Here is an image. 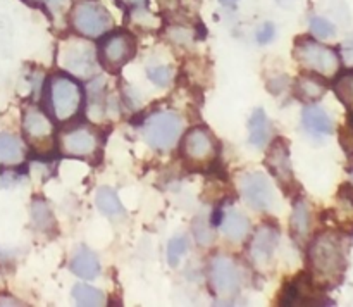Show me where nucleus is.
<instances>
[{"label":"nucleus","mask_w":353,"mask_h":307,"mask_svg":"<svg viewBox=\"0 0 353 307\" xmlns=\"http://www.w3.org/2000/svg\"><path fill=\"white\" fill-rule=\"evenodd\" d=\"M310 268L321 285L334 286L343 278L347 268L345 244L336 233H321L312 241L309 250Z\"/></svg>","instance_id":"obj_1"},{"label":"nucleus","mask_w":353,"mask_h":307,"mask_svg":"<svg viewBox=\"0 0 353 307\" xmlns=\"http://www.w3.org/2000/svg\"><path fill=\"white\" fill-rule=\"evenodd\" d=\"M295 59L303 68L327 76V78L336 75L340 69V57L336 52L330 47H324L319 41L310 40V38H302L296 41Z\"/></svg>","instance_id":"obj_2"},{"label":"nucleus","mask_w":353,"mask_h":307,"mask_svg":"<svg viewBox=\"0 0 353 307\" xmlns=\"http://www.w3.org/2000/svg\"><path fill=\"white\" fill-rule=\"evenodd\" d=\"M183 131V121L172 112L152 114L143 126L145 140L157 150H169L176 145Z\"/></svg>","instance_id":"obj_3"},{"label":"nucleus","mask_w":353,"mask_h":307,"mask_svg":"<svg viewBox=\"0 0 353 307\" xmlns=\"http://www.w3.org/2000/svg\"><path fill=\"white\" fill-rule=\"evenodd\" d=\"M83 93L76 81L65 76H55L50 81V106L55 119L69 121L79 112Z\"/></svg>","instance_id":"obj_4"},{"label":"nucleus","mask_w":353,"mask_h":307,"mask_svg":"<svg viewBox=\"0 0 353 307\" xmlns=\"http://www.w3.org/2000/svg\"><path fill=\"white\" fill-rule=\"evenodd\" d=\"M217 154H219V147H217L216 138L205 128H193L185 135L183 155L188 164L203 168V166L212 164L217 159Z\"/></svg>","instance_id":"obj_5"},{"label":"nucleus","mask_w":353,"mask_h":307,"mask_svg":"<svg viewBox=\"0 0 353 307\" xmlns=\"http://www.w3.org/2000/svg\"><path fill=\"white\" fill-rule=\"evenodd\" d=\"M72 26L86 38L102 37L112 28V17L97 2H83L72 12Z\"/></svg>","instance_id":"obj_6"},{"label":"nucleus","mask_w":353,"mask_h":307,"mask_svg":"<svg viewBox=\"0 0 353 307\" xmlns=\"http://www.w3.org/2000/svg\"><path fill=\"white\" fill-rule=\"evenodd\" d=\"M241 197L255 210H269L276 204V193L268 176L262 172H250L240 179Z\"/></svg>","instance_id":"obj_7"},{"label":"nucleus","mask_w":353,"mask_h":307,"mask_svg":"<svg viewBox=\"0 0 353 307\" xmlns=\"http://www.w3.org/2000/svg\"><path fill=\"white\" fill-rule=\"evenodd\" d=\"M61 64L79 78H90L97 71L95 52L85 41H69L61 50Z\"/></svg>","instance_id":"obj_8"},{"label":"nucleus","mask_w":353,"mask_h":307,"mask_svg":"<svg viewBox=\"0 0 353 307\" xmlns=\"http://www.w3.org/2000/svg\"><path fill=\"white\" fill-rule=\"evenodd\" d=\"M23 131L26 135L28 141L33 145L37 150L47 152L52 147V135H54V126L48 119L47 114L38 107H30L24 112L23 117Z\"/></svg>","instance_id":"obj_9"},{"label":"nucleus","mask_w":353,"mask_h":307,"mask_svg":"<svg viewBox=\"0 0 353 307\" xmlns=\"http://www.w3.org/2000/svg\"><path fill=\"white\" fill-rule=\"evenodd\" d=\"M210 285L219 297L230 299L240 290V273L230 257H216L210 264Z\"/></svg>","instance_id":"obj_10"},{"label":"nucleus","mask_w":353,"mask_h":307,"mask_svg":"<svg viewBox=\"0 0 353 307\" xmlns=\"http://www.w3.org/2000/svg\"><path fill=\"white\" fill-rule=\"evenodd\" d=\"M100 147L99 135L88 126H78L62 135L61 148L64 154L74 157H90Z\"/></svg>","instance_id":"obj_11"},{"label":"nucleus","mask_w":353,"mask_h":307,"mask_svg":"<svg viewBox=\"0 0 353 307\" xmlns=\"http://www.w3.org/2000/svg\"><path fill=\"white\" fill-rule=\"evenodd\" d=\"M134 50H137V45H134L133 38H131L130 34H112V37L107 38L105 43L102 45L103 62H105L110 69H119L133 57Z\"/></svg>","instance_id":"obj_12"},{"label":"nucleus","mask_w":353,"mask_h":307,"mask_svg":"<svg viewBox=\"0 0 353 307\" xmlns=\"http://www.w3.org/2000/svg\"><path fill=\"white\" fill-rule=\"evenodd\" d=\"M279 233L276 228L272 226H261L255 233L254 240H252L250 255L257 266H265L271 262L272 254L278 245Z\"/></svg>","instance_id":"obj_13"},{"label":"nucleus","mask_w":353,"mask_h":307,"mask_svg":"<svg viewBox=\"0 0 353 307\" xmlns=\"http://www.w3.org/2000/svg\"><path fill=\"white\" fill-rule=\"evenodd\" d=\"M71 271L74 273L76 276H79V278L93 279L99 276L100 262L92 250L81 247L78 252H76L74 257H72Z\"/></svg>","instance_id":"obj_14"},{"label":"nucleus","mask_w":353,"mask_h":307,"mask_svg":"<svg viewBox=\"0 0 353 307\" xmlns=\"http://www.w3.org/2000/svg\"><path fill=\"white\" fill-rule=\"evenodd\" d=\"M303 126L307 131L316 135H331L333 133V121L327 116V112L321 107L310 106L303 110Z\"/></svg>","instance_id":"obj_15"},{"label":"nucleus","mask_w":353,"mask_h":307,"mask_svg":"<svg viewBox=\"0 0 353 307\" xmlns=\"http://www.w3.org/2000/svg\"><path fill=\"white\" fill-rule=\"evenodd\" d=\"M248 230H250V223H248L247 217L243 216L238 210H228L224 214L223 221H221V231L224 233V237L230 238L233 241H240L247 237Z\"/></svg>","instance_id":"obj_16"},{"label":"nucleus","mask_w":353,"mask_h":307,"mask_svg":"<svg viewBox=\"0 0 353 307\" xmlns=\"http://www.w3.org/2000/svg\"><path fill=\"white\" fill-rule=\"evenodd\" d=\"M268 166L271 169L272 175L283 183L292 181V166H290V157H288V148L281 147V141L276 145L271 150L268 157Z\"/></svg>","instance_id":"obj_17"},{"label":"nucleus","mask_w":353,"mask_h":307,"mask_svg":"<svg viewBox=\"0 0 353 307\" xmlns=\"http://www.w3.org/2000/svg\"><path fill=\"white\" fill-rule=\"evenodd\" d=\"M248 130H250V141L255 147H264L268 143L269 137H271V126H269L268 116H265L264 110L257 109L252 114Z\"/></svg>","instance_id":"obj_18"},{"label":"nucleus","mask_w":353,"mask_h":307,"mask_svg":"<svg viewBox=\"0 0 353 307\" xmlns=\"http://www.w3.org/2000/svg\"><path fill=\"white\" fill-rule=\"evenodd\" d=\"M24 159V148L19 138L14 135H0V162L3 164H19Z\"/></svg>","instance_id":"obj_19"},{"label":"nucleus","mask_w":353,"mask_h":307,"mask_svg":"<svg viewBox=\"0 0 353 307\" xmlns=\"http://www.w3.org/2000/svg\"><path fill=\"white\" fill-rule=\"evenodd\" d=\"M326 93V85L319 81L317 78H310V76H302L296 81V95L302 100L312 102V100L321 99Z\"/></svg>","instance_id":"obj_20"},{"label":"nucleus","mask_w":353,"mask_h":307,"mask_svg":"<svg viewBox=\"0 0 353 307\" xmlns=\"http://www.w3.org/2000/svg\"><path fill=\"white\" fill-rule=\"evenodd\" d=\"M97 207L102 210L105 216H119L123 214V206H121L119 199L116 193L110 188H100L97 192Z\"/></svg>","instance_id":"obj_21"},{"label":"nucleus","mask_w":353,"mask_h":307,"mask_svg":"<svg viewBox=\"0 0 353 307\" xmlns=\"http://www.w3.org/2000/svg\"><path fill=\"white\" fill-rule=\"evenodd\" d=\"M72 297H74L76 304L79 306H103V293L100 290L93 288L90 285H76L72 288Z\"/></svg>","instance_id":"obj_22"},{"label":"nucleus","mask_w":353,"mask_h":307,"mask_svg":"<svg viewBox=\"0 0 353 307\" xmlns=\"http://www.w3.org/2000/svg\"><path fill=\"white\" fill-rule=\"evenodd\" d=\"M334 92H336L338 99L345 103V107L353 112V71L345 72L336 79Z\"/></svg>","instance_id":"obj_23"},{"label":"nucleus","mask_w":353,"mask_h":307,"mask_svg":"<svg viewBox=\"0 0 353 307\" xmlns=\"http://www.w3.org/2000/svg\"><path fill=\"white\" fill-rule=\"evenodd\" d=\"M31 214H33L34 226L41 231H50L54 226V214L48 209V206L41 200H37L31 207Z\"/></svg>","instance_id":"obj_24"},{"label":"nucleus","mask_w":353,"mask_h":307,"mask_svg":"<svg viewBox=\"0 0 353 307\" xmlns=\"http://www.w3.org/2000/svg\"><path fill=\"white\" fill-rule=\"evenodd\" d=\"M310 228V214L309 209L303 202H296L295 210H293L292 216V230L293 233L299 235V237H305L309 233Z\"/></svg>","instance_id":"obj_25"},{"label":"nucleus","mask_w":353,"mask_h":307,"mask_svg":"<svg viewBox=\"0 0 353 307\" xmlns=\"http://www.w3.org/2000/svg\"><path fill=\"white\" fill-rule=\"evenodd\" d=\"M186 248H188V238L179 235V237L172 238L169 241V247H168V259H169V264L171 266H178L179 264V259L181 255L185 254Z\"/></svg>","instance_id":"obj_26"},{"label":"nucleus","mask_w":353,"mask_h":307,"mask_svg":"<svg viewBox=\"0 0 353 307\" xmlns=\"http://www.w3.org/2000/svg\"><path fill=\"white\" fill-rule=\"evenodd\" d=\"M310 31L317 38H331L336 33L334 24L331 21L324 19V17H312V21H310Z\"/></svg>","instance_id":"obj_27"},{"label":"nucleus","mask_w":353,"mask_h":307,"mask_svg":"<svg viewBox=\"0 0 353 307\" xmlns=\"http://www.w3.org/2000/svg\"><path fill=\"white\" fill-rule=\"evenodd\" d=\"M148 76L154 83L157 85H168L169 79H171V71L168 68H162V66H157V68L148 69Z\"/></svg>","instance_id":"obj_28"},{"label":"nucleus","mask_w":353,"mask_h":307,"mask_svg":"<svg viewBox=\"0 0 353 307\" xmlns=\"http://www.w3.org/2000/svg\"><path fill=\"white\" fill-rule=\"evenodd\" d=\"M272 38H274V26H272L271 23H265L264 26L259 30L257 40L261 41V43H268V41H271Z\"/></svg>","instance_id":"obj_29"},{"label":"nucleus","mask_w":353,"mask_h":307,"mask_svg":"<svg viewBox=\"0 0 353 307\" xmlns=\"http://www.w3.org/2000/svg\"><path fill=\"white\" fill-rule=\"evenodd\" d=\"M340 197L345 200V202H348L353 207V186L352 185L341 186Z\"/></svg>","instance_id":"obj_30"},{"label":"nucleus","mask_w":353,"mask_h":307,"mask_svg":"<svg viewBox=\"0 0 353 307\" xmlns=\"http://www.w3.org/2000/svg\"><path fill=\"white\" fill-rule=\"evenodd\" d=\"M221 2H223V3H234V2H238V0H221Z\"/></svg>","instance_id":"obj_31"},{"label":"nucleus","mask_w":353,"mask_h":307,"mask_svg":"<svg viewBox=\"0 0 353 307\" xmlns=\"http://www.w3.org/2000/svg\"><path fill=\"white\" fill-rule=\"evenodd\" d=\"M133 2H137V3H140V2H143V0H133Z\"/></svg>","instance_id":"obj_32"}]
</instances>
